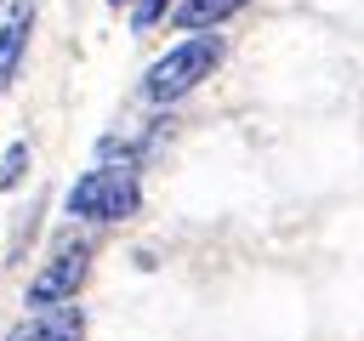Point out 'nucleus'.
I'll list each match as a JSON object with an SVG mask.
<instances>
[{
	"instance_id": "obj_1",
	"label": "nucleus",
	"mask_w": 364,
	"mask_h": 341,
	"mask_svg": "<svg viewBox=\"0 0 364 341\" xmlns=\"http://www.w3.org/2000/svg\"><path fill=\"white\" fill-rule=\"evenodd\" d=\"M222 63V40L216 34H188V40H176L154 68H148V80H142V97L148 102H182L199 80H210V68Z\"/></svg>"
},
{
	"instance_id": "obj_2",
	"label": "nucleus",
	"mask_w": 364,
	"mask_h": 341,
	"mask_svg": "<svg viewBox=\"0 0 364 341\" xmlns=\"http://www.w3.org/2000/svg\"><path fill=\"white\" fill-rule=\"evenodd\" d=\"M63 205H68V216H80V222H125V216H136L142 188H136L131 165H97V170H85V176L68 188Z\"/></svg>"
},
{
	"instance_id": "obj_3",
	"label": "nucleus",
	"mask_w": 364,
	"mask_h": 341,
	"mask_svg": "<svg viewBox=\"0 0 364 341\" xmlns=\"http://www.w3.org/2000/svg\"><path fill=\"white\" fill-rule=\"evenodd\" d=\"M85 256H91L85 244H63V250H57V256L28 278V296H23V301H28V307H40V313L68 307V301H74V290L85 284Z\"/></svg>"
},
{
	"instance_id": "obj_4",
	"label": "nucleus",
	"mask_w": 364,
	"mask_h": 341,
	"mask_svg": "<svg viewBox=\"0 0 364 341\" xmlns=\"http://www.w3.org/2000/svg\"><path fill=\"white\" fill-rule=\"evenodd\" d=\"M6 341H85V313H80L74 301H68V307H51V313L17 324Z\"/></svg>"
},
{
	"instance_id": "obj_5",
	"label": "nucleus",
	"mask_w": 364,
	"mask_h": 341,
	"mask_svg": "<svg viewBox=\"0 0 364 341\" xmlns=\"http://www.w3.org/2000/svg\"><path fill=\"white\" fill-rule=\"evenodd\" d=\"M28 28H34V6L17 0V6L6 11V23H0V80L17 74V57H23V45H28Z\"/></svg>"
},
{
	"instance_id": "obj_6",
	"label": "nucleus",
	"mask_w": 364,
	"mask_h": 341,
	"mask_svg": "<svg viewBox=\"0 0 364 341\" xmlns=\"http://www.w3.org/2000/svg\"><path fill=\"white\" fill-rule=\"evenodd\" d=\"M239 6H250V0H182V6H176V23H182V28H216V23L233 17Z\"/></svg>"
},
{
	"instance_id": "obj_7",
	"label": "nucleus",
	"mask_w": 364,
	"mask_h": 341,
	"mask_svg": "<svg viewBox=\"0 0 364 341\" xmlns=\"http://www.w3.org/2000/svg\"><path fill=\"white\" fill-rule=\"evenodd\" d=\"M23 170H28V142H11L6 159H0V193H11L23 182Z\"/></svg>"
},
{
	"instance_id": "obj_8",
	"label": "nucleus",
	"mask_w": 364,
	"mask_h": 341,
	"mask_svg": "<svg viewBox=\"0 0 364 341\" xmlns=\"http://www.w3.org/2000/svg\"><path fill=\"white\" fill-rule=\"evenodd\" d=\"M165 11H171V0H136V11H131V28H136V34H148L154 23H165Z\"/></svg>"
},
{
	"instance_id": "obj_9",
	"label": "nucleus",
	"mask_w": 364,
	"mask_h": 341,
	"mask_svg": "<svg viewBox=\"0 0 364 341\" xmlns=\"http://www.w3.org/2000/svg\"><path fill=\"white\" fill-rule=\"evenodd\" d=\"M108 6H125V0H108Z\"/></svg>"
}]
</instances>
